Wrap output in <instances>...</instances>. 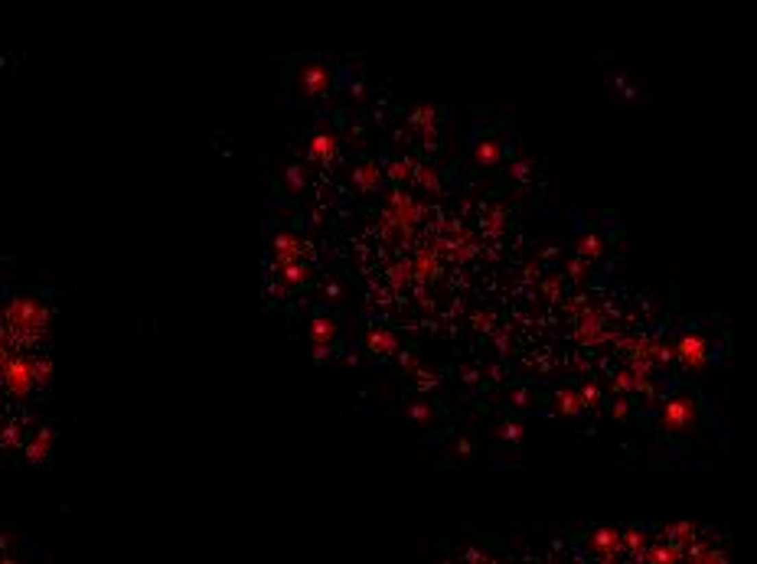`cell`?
<instances>
[{
    "mask_svg": "<svg viewBox=\"0 0 757 564\" xmlns=\"http://www.w3.org/2000/svg\"><path fill=\"white\" fill-rule=\"evenodd\" d=\"M33 378H36V369H33V363L29 359H7V369H3V382H7V389L14 391V395H23V391H29V385H33Z\"/></svg>",
    "mask_w": 757,
    "mask_h": 564,
    "instance_id": "1",
    "label": "cell"
},
{
    "mask_svg": "<svg viewBox=\"0 0 757 564\" xmlns=\"http://www.w3.org/2000/svg\"><path fill=\"white\" fill-rule=\"evenodd\" d=\"M7 317L14 323V330H36V326L46 320V313H43L33 300H16L14 307L7 310Z\"/></svg>",
    "mask_w": 757,
    "mask_h": 564,
    "instance_id": "2",
    "label": "cell"
},
{
    "mask_svg": "<svg viewBox=\"0 0 757 564\" xmlns=\"http://www.w3.org/2000/svg\"><path fill=\"white\" fill-rule=\"evenodd\" d=\"M662 421H666L669 428H686V421H689V402H669L666 411H662Z\"/></svg>",
    "mask_w": 757,
    "mask_h": 564,
    "instance_id": "3",
    "label": "cell"
},
{
    "mask_svg": "<svg viewBox=\"0 0 757 564\" xmlns=\"http://www.w3.org/2000/svg\"><path fill=\"white\" fill-rule=\"evenodd\" d=\"M682 359L689 365L702 363V343H699V339H686V343H682Z\"/></svg>",
    "mask_w": 757,
    "mask_h": 564,
    "instance_id": "4",
    "label": "cell"
},
{
    "mask_svg": "<svg viewBox=\"0 0 757 564\" xmlns=\"http://www.w3.org/2000/svg\"><path fill=\"white\" fill-rule=\"evenodd\" d=\"M330 154V150H333V140H330V137H317V140H313V154Z\"/></svg>",
    "mask_w": 757,
    "mask_h": 564,
    "instance_id": "5",
    "label": "cell"
},
{
    "mask_svg": "<svg viewBox=\"0 0 757 564\" xmlns=\"http://www.w3.org/2000/svg\"><path fill=\"white\" fill-rule=\"evenodd\" d=\"M7 359V339H3V333H0V363Z\"/></svg>",
    "mask_w": 757,
    "mask_h": 564,
    "instance_id": "6",
    "label": "cell"
}]
</instances>
